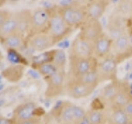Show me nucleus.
Wrapping results in <instances>:
<instances>
[{"instance_id": "nucleus-15", "label": "nucleus", "mask_w": 132, "mask_h": 124, "mask_svg": "<svg viewBox=\"0 0 132 124\" xmlns=\"http://www.w3.org/2000/svg\"><path fill=\"white\" fill-rule=\"evenodd\" d=\"M113 40L106 34H103L93 44V56L97 59H105L109 56V54L112 49Z\"/></svg>"}, {"instance_id": "nucleus-32", "label": "nucleus", "mask_w": 132, "mask_h": 124, "mask_svg": "<svg viewBox=\"0 0 132 124\" xmlns=\"http://www.w3.org/2000/svg\"><path fill=\"white\" fill-rule=\"evenodd\" d=\"M15 123L14 121L12 119H8V118H5L4 117H1V119H0V124H13Z\"/></svg>"}, {"instance_id": "nucleus-10", "label": "nucleus", "mask_w": 132, "mask_h": 124, "mask_svg": "<svg viewBox=\"0 0 132 124\" xmlns=\"http://www.w3.org/2000/svg\"><path fill=\"white\" fill-rule=\"evenodd\" d=\"M111 51H112L111 56L117 60L118 64L132 56V47L128 38L127 33L116 40H113Z\"/></svg>"}, {"instance_id": "nucleus-1", "label": "nucleus", "mask_w": 132, "mask_h": 124, "mask_svg": "<svg viewBox=\"0 0 132 124\" xmlns=\"http://www.w3.org/2000/svg\"><path fill=\"white\" fill-rule=\"evenodd\" d=\"M51 113L56 124H82L86 118L87 112L82 107L64 102Z\"/></svg>"}, {"instance_id": "nucleus-17", "label": "nucleus", "mask_w": 132, "mask_h": 124, "mask_svg": "<svg viewBox=\"0 0 132 124\" xmlns=\"http://www.w3.org/2000/svg\"><path fill=\"white\" fill-rule=\"evenodd\" d=\"M18 19V32L24 37L31 33L32 12L29 9H22L16 12Z\"/></svg>"}, {"instance_id": "nucleus-21", "label": "nucleus", "mask_w": 132, "mask_h": 124, "mask_svg": "<svg viewBox=\"0 0 132 124\" xmlns=\"http://www.w3.org/2000/svg\"><path fill=\"white\" fill-rule=\"evenodd\" d=\"M24 74V66L22 65H14L7 67L2 71V75L6 80L16 83L21 80Z\"/></svg>"}, {"instance_id": "nucleus-35", "label": "nucleus", "mask_w": 132, "mask_h": 124, "mask_svg": "<svg viewBox=\"0 0 132 124\" xmlns=\"http://www.w3.org/2000/svg\"><path fill=\"white\" fill-rule=\"evenodd\" d=\"M13 124H16V123H13Z\"/></svg>"}, {"instance_id": "nucleus-13", "label": "nucleus", "mask_w": 132, "mask_h": 124, "mask_svg": "<svg viewBox=\"0 0 132 124\" xmlns=\"http://www.w3.org/2000/svg\"><path fill=\"white\" fill-rule=\"evenodd\" d=\"M38 109L35 102L27 101L21 103L12 112V120L15 123L20 124L36 117V112Z\"/></svg>"}, {"instance_id": "nucleus-23", "label": "nucleus", "mask_w": 132, "mask_h": 124, "mask_svg": "<svg viewBox=\"0 0 132 124\" xmlns=\"http://www.w3.org/2000/svg\"><path fill=\"white\" fill-rule=\"evenodd\" d=\"M85 121L87 124H106L109 121V116H106L102 110L91 109L87 112Z\"/></svg>"}, {"instance_id": "nucleus-5", "label": "nucleus", "mask_w": 132, "mask_h": 124, "mask_svg": "<svg viewBox=\"0 0 132 124\" xmlns=\"http://www.w3.org/2000/svg\"><path fill=\"white\" fill-rule=\"evenodd\" d=\"M46 89L45 91V96L48 98H54L60 96L64 93L67 87V77L65 70H59L45 80Z\"/></svg>"}, {"instance_id": "nucleus-25", "label": "nucleus", "mask_w": 132, "mask_h": 124, "mask_svg": "<svg viewBox=\"0 0 132 124\" xmlns=\"http://www.w3.org/2000/svg\"><path fill=\"white\" fill-rule=\"evenodd\" d=\"M115 12L129 21V19L132 18V1L130 0L120 1Z\"/></svg>"}, {"instance_id": "nucleus-30", "label": "nucleus", "mask_w": 132, "mask_h": 124, "mask_svg": "<svg viewBox=\"0 0 132 124\" xmlns=\"http://www.w3.org/2000/svg\"><path fill=\"white\" fill-rule=\"evenodd\" d=\"M123 110L125 111V113L127 114V116L129 117V118L132 122V101L130 103H128V104L123 109Z\"/></svg>"}, {"instance_id": "nucleus-27", "label": "nucleus", "mask_w": 132, "mask_h": 124, "mask_svg": "<svg viewBox=\"0 0 132 124\" xmlns=\"http://www.w3.org/2000/svg\"><path fill=\"white\" fill-rule=\"evenodd\" d=\"M51 63L59 70H64L66 65V54L61 49H55Z\"/></svg>"}, {"instance_id": "nucleus-31", "label": "nucleus", "mask_w": 132, "mask_h": 124, "mask_svg": "<svg viewBox=\"0 0 132 124\" xmlns=\"http://www.w3.org/2000/svg\"><path fill=\"white\" fill-rule=\"evenodd\" d=\"M20 124H40V119L37 117H34L33 118L27 120L26 122H23Z\"/></svg>"}, {"instance_id": "nucleus-33", "label": "nucleus", "mask_w": 132, "mask_h": 124, "mask_svg": "<svg viewBox=\"0 0 132 124\" xmlns=\"http://www.w3.org/2000/svg\"><path fill=\"white\" fill-rule=\"evenodd\" d=\"M127 34H128V38H129L130 43L131 47H132V27H130L129 28V30H128Z\"/></svg>"}, {"instance_id": "nucleus-28", "label": "nucleus", "mask_w": 132, "mask_h": 124, "mask_svg": "<svg viewBox=\"0 0 132 124\" xmlns=\"http://www.w3.org/2000/svg\"><path fill=\"white\" fill-rule=\"evenodd\" d=\"M76 80H80L82 83H84V84H88L90 86H93L94 88H97L98 84L100 83L97 70H93V71L87 73V74H84V75H82L78 78H76Z\"/></svg>"}, {"instance_id": "nucleus-6", "label": "nucleus", "mask_w": 132, "mask_h": 124, "mask_svg": "<svg viewBox=\"0 0 132 124\" xmlns=\"http://www.w3.org/2000/svg\"><path fill=\"white\" fill-rule=\"evenodd\" d=\"M128 20L118 14L117 12L111 13L107 20L106 31L108 35L112 40H116L121 36L126 34L129 30Z\"/></svg>"}, {"instance_id": "nucleus-16", "label": "nucleus", "mask_w": 132, "mask_h": 124, "mask_svg": "<svg viewBox=\"0 0 132 124\" xmlns=\"http://www.w3.org/2000/svg\"><path fill=\"white\" fill-rule=\"evenodd\" d=\"M132 101V91L128 82H123L121 89L111 103V109H123L128 103Z\"/></svg>"}, {"instance_id": "nucleus-9", "label": "nucleus", "mask_w": 132, "mask_h": 124, "mask_svg": "<svg viewBox=\"0 0 132 124\" xmlns=\"http://www.w3.org/2000/svg\"><path fill=\"white\" fill-rule=\"evenodd\" d=\"M93 56V45L89 41L78 35L71 44L69 50V59L88 58Z\"/></svg>"}, {"instance_id": "nucleus-29", "label": "nucleus", "mask_w": 132, "mask_h": 124, "mask_svg": "<svg viewBox=\"0 0 132 124\" xmlns=\"http://www.w3.org/2000/svg\"><path fill=\"white\" fill-rule=\"evenodd\" d=\"M12 12L7 10H1L0 11V25L3 23L5 21L9 18Z\"/></svg>"}, {"instance_id": "nucleus-20", "label": "nucleus", "mask_w": 132, "mask_h": 124, "mask_svg": "<svg viewBox=\"0 0 132 124\" xmlns=\"http://www.w3.org/2000/svg\"><path fill=\"white\" fill-rule=\"evenodd\" d=\"M15 32H18V19L16 12H12L9 18L0 25V38L3 40Z\"/></svg>"}, {"instance_id": "nucleus-12", "label": "nucleus", "mask_w": 132, "mask_h": 124, "mask_svg": "<svg viewBox=\"0 0 132 124\" xmlns=\"http://www.w3.org/2000/svg\"><path fill=\"white\" fill-rule=\"evenodd\" d=\"M96 88L86 84L76 79H69L66 87V92L69 97L74 99L88 98L92 94Z\"/></svg>"}, {"instance_id": "nucleus-3", "label": "nucleus", "mask_w": 132, "mask_h": 124, "mask_svg": "<svg viewBox=\"0 0 132 124\" xmlns=\"http://www.w3.org/2000/svg\"><path fill=\"white\" fill-rule=\"evenodd\" d=\"M98 64L97 59L95 56L69 59L70 79H76L88 72L97 70Z\"/></svg>"}, {"instance_id": "nucleus-2", "label": "nucleus", "mask_w": 132, "mask_h": 124, "mask_svg": "<svg viewBox=\"0 0 132 124\" xmlns=\"http://www.w3.org/2000/svg\"><path fill=\"white\" fill-rule=\"evenodd\" d=\"M56 10L71 28L81 27L88 19L86 7L82 6L80 2L76 5L70 7H58Z\"/></svg>"}, {"instance_id": "nucleus-19", "label": "nucleus", "mask_w": 132, "mask_h": 124, "mask_svg": "<svg viewBox=\"0 0 132 124\" xmlns=\"http://www.w3.org/2000/svg\"><path fill=\"white\" fill-rule=\"evenodd\" d=\"M122 83H123L122 81H120L118 80L108 83V84L102 89L98 98L102 101V103H106V104L111 105V102L113 101L116 95H117L118 91L121 89Z\"/></svg>"}, {"instance_id": "nucleus-8", "label": "nucleus", "mask_w": 132, "mask_h": 124, "mask_svg": "<svg viewBox=\"0 0 132 124\" xmlns=\"http://www.w3.org/2000/svg\"><path fill=\"white\" fill-rule=\"evenodd\" d=\"M103 33V27L100 20L88 18L80 27V32L78 35L90 43L93 44Z\"/></svg>"}, {"instance_id": "nucleus-22", "label": "nucleus", "mask_w": 132, "mask_h": 124, "mask_svg": "<svg viewBox=\"0 0 132 124\" xmlns=\"http://www.w3.org/2000/svg\"><path fill=\"white\" fill-rule=\"evenodd\" d=\"M1 41L3 47L9 51L19 50L22 48L25 44V37L18 32H15Z\"/></svg>"}, {"instance_id": "nucleus-11", "label": "nucleus", "mask_w": 132, "mask_h": 124, "mask_svg": "<svg viewBox=\"0 0 132 124\" xmlns=\"http://www.w3.org/2000/svg\"><path fill=\"white\" fill-rule=\"evenodd\" d=\"M52 11L48 8L40 7L32 12V27L31 35L47 32Z\"/></svg>"}, {"instance_id": "nucleus-26", "label": "nucleus", "mask_w": 132, "mask_h": 124, "mask_svg": "<svg viewBox=\"0 0 132 124\" xmlns=\"http://www.w3.org/2000/svg\"><path fill=\"white\" fill-rule=\"evenodd\" d=\"M35 69L40 73L41 76L45 78V80H46V79L52 76L53 74H55V73L59 71V69H58L51 62L37 65L35 67Z\"/></svg>"}, {"instance_id": "nucleus-24", "label": "nucleus", "mask_w": 132, "mask_h": 124, "mask_svg": "<svg viewBox=\"0 0 132 124\" xmlns=\"http://www.w3.org/2000/svg\"><path fill=\"white\" fill-rule=\"evenodd\" d=\"M109 121L113 124H131V120L123 109H112L109 115Z\"/></svg>"}, {"instance_id": "nucleus-4", "label": "nucleus", "mask_w": 132, "mask_h": 124, "mask_svg": "<svg viewBox=\"0 0 132 124\" xmlns=\"http://www.w3.org/2000/svg\"><path fill=\"white\" fill-rule=\"evenodd\" d=\"M71 30L72 28L64 22L62 17L58 13L57 10L52 11L47 32L53 38L55 43L56 44L69 36Z\"/></svg>"}, {"instance_id": "nucleus-34", "label": "nucleus", "mask_w": 132, "mask_h": 124, "mask_svg": "<svg viewBox=\"0 0 132 124\" xmlns=\"http://www.w3.org/2000/svg\"><path fill=\"white\" fill-rule=\"evenodd\" d=\"M106 124H113V123H111V122L110 121H108V122H106Z\"/></svg>"}, {"instance_id": "nucleus-14", "label": "nucleus", "mask_w": 132, "mask_h": 124, "mask_svg": "<svg viewBox=\"0 0 132 124\" xmlns=\"http://www.w3.org/2000/svg\"><path fill=\"white\" fill-rule=\"evenodd\" d=\"M55 44V41L48 33V32L35 33V34L31 35L28 39L29 47L32 50L38 52L48 51Z\"/></svg>"}, {"instance_id": "nucleus-18", "label": "nucleus", "mask_w": 132, "mask_h": 124, "mask_svg": "<svg viewBox=\"0 0 132 124\" xmlns=\"http://www.w3.org/2000/svg\"><path fill=\"white\" fill-rule=\"evenodd\" d=\"M110 4L109 1L105 0H93L86 4V11L88 18L91 19L100 20V18L105 13Z\"/></svg>"}, {"instance_id": "nucleus-7", "label": "nucleus", "mask_w": 132, "mask_h": 124, "mask_svg": "<svg viewBox=\"0 0 132 124\" xmlns=\"http://www.w3.org/2000/svg\"><path fill=\"white\" fill-rule=\"evenodd\" d=\"M117 65L118 62L112 56H109L102 60L97 69L100 83L117 80Z\"/></svg>"}]
</instances>
